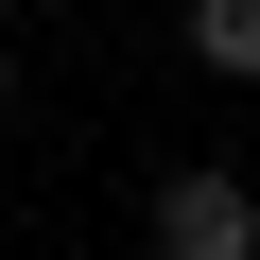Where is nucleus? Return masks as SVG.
Listing matches in <instances>:
<instances>
[{"label":"nucleus","instance_id":"obj_1","mask_svg":"<svg viewBox=\"0 0 260 260\" xmlns=\"http://www.w3.org/2000/svg\"><path fill=\"white\" fill-rule=\"evenodd\" d=\"M156 260H260V191H243L225 156L156 174Z\"/></svg>","mask_w":260,"mask_h":260},{"label":"nucleus","instance_id":"obj_2","mask_svg":"<svg viewBox=\"0 0 260 260\" xmlns=\"http://www.w3.org/2000/svg\"><path fill=\"white\" fill-rule=\"evenodd\" d=\"M191 70H225V87H260V0H191Z\"/></svg>","mask_w":260,"mask_h":260},{"label":"nucleus","instance_id":"obj_3","mask_svg":"<svg viewBox=\"0 0 260 260\" xmlns=\"http://www.w3.org/2000/svg\"><path fill=\"white\" fill-rule=\"evenodd\" d=\"M0 104H18V35H0Z\"/></svg>","mask_w":260,"mask_h":260}]
</instances>
